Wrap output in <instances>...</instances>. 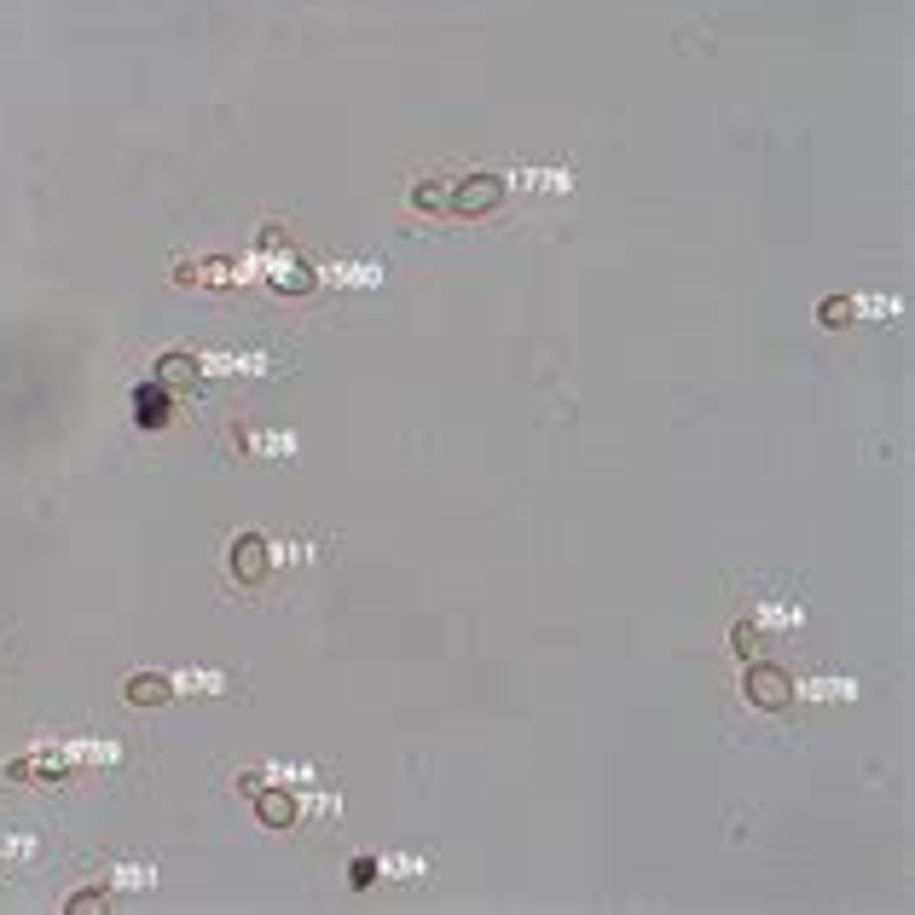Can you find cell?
Returning a JSON list of instances; mask_svg holds the SVG:
<instances>
[{
    "instance_id": "obj_5",
    "label": "cell",
    "mask_w": 915,
    "mask_h": 915,
    "mask_svg": "<svg viewBox=\"0 0 915 915\" xmlns=\"http://www.w3.org/2000/svg\"><path fill=\"white\" fill-rule=\"evenodd\" d=\"M794 690H805L811 701H852L858 684H852V678H805V684H794Z\"/></svg>"
},
{
    "instance_id": "obj_3",
    "label": "cell",
    "mask_w": 915,
    "mask_h": 915,
    "mask_svg": "<svg viewBox=\"0 0 915 915\" xmlns=\"http://www.w3.org/2000/svg\"><path fill=\"white\" fill-rule=\"evenodd\" d=\"M232 574H238V580H261V574H267V539H261V533H244V539L232 545Z\"/></svg>"
},
{
    "instance_id": "obj_1",
    "label": "cell",
    "mask_w": 915,
    "mask_h": 915,
    "mask_svg": "<svg viewBox=\"0 0 915 915\" xmlns=\"http://www.w3.org/2000/svg\"><path fill=\"white\" fill-rule=\"evenodd\" d=\"M174 672H134L128 684H122V701L128 707H168L174 701Z\"/></svg>"
},
{
    "instance_id": "obj_4",
    "label": "cell",
    "mask_w": 915,
    "mask_h": 915,
    "mask_svg": "<svg viewBox=\"0 0 915 915\" xmlns=\"http://www.w3.org/2000/svg\"><path fill=\"white\" fill-rule=\"evenodd\" d=\"M238 446L255 458H296V435H238Z\"/></svg>"
},
{
    "instance_id": "obj_2",
    "label": "cell",
    "mask_w": 915,
    "mask_h": 915,
    "mask_svg": "<svg viewBox=\"0 0 915 915\" xmlns=\"http://www.w3.org/2000/svg\"><path fill=\"white\" fill-rule=\"evenodd\" d=\"M748 695L759 701V707H782V701L794 695V678L777 672V666H753V672H748Z\"/></svg>"
}]
</instances>
